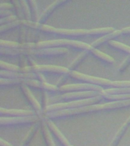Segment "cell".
Wrapping results in <instances>:
<instances>
[{"instance_id": "8d00e7d4", "label": "cell", "mask_w": 130, "mask_h": 146, "mask_svg": "<svg viewBox=\"0 0 130 146\" xmlns=\"http://www.w3.org/2000/svg\"><path fill=\"white\" fill-rule=\"evenodd\" d=\"M14 15L12 12L9 10H0V16H1V18H5V17H9V16Z\"/></svg>"}, {"instance_id": "60d3db41", "label": "cell", "mask_w": 130, "mask_h": 146, "mask_svg": "<svg viewBox=\"0 0 130 146\" xmlns=\"http://www.w3.org/2000/svg\"><path fill=\"white\" fill-rule=\"evenodd\" d=\"M121 34H130V27H125L123 29H121Z\"/></svg>"}, {"instance_id": "f1b7e54d", "label": "cell", "mask_w": 130, "mask_h": 146, "mask_svg": "<svg viewBox=\"0 0 130 146\" xmlns=\"http://www.w3.org/2000/svg\"><path fill=\"white\" fill-rule=\"evenodd\" d=\"M21 25V20H17L15 21H13V22L9 23V24H7V25H2L0 27V33L2 34L3 32L7 31L11 29V28H14V27H18Z\"/></svg>"}, {"instance_id": "30bf717a", "label": "cell", "mask_w": 130, "mask_h": 146, "mask_svg": "<svg viewBox=\"0 0 130 146\" xmlns=\"http://www.w3.org/2000/svg\"><path fill=\"white\" fill-rule=\"evenodd\" d=\"M59 91H79V90H86V91H96L99 92H103L104 91L101 87L93 84H74L63 85L59 88Z\"/></svg>"}, {"instance_id": "9a60e30c", "label": "cell", "mask_w": 130, "mask_h": 146, "mask_svg": "<svg viewBox=\"0 0 130 146\" xmlns=\"http://www.w3.org/2000/svg\"><path fill=\"white\" fill-rule=\"evenodd\" d=\"M46 124H47L48 127L50 128V129L52 130V132L54 133L56 135V137L58 138V139H59V141H61L62 143L65 146H69L70 145V144H69V142H68V141L67 140V139H66V137L64 136L63 134L62 133L61 131L57 128V126L56 125H55L54 123H52V121L51 120H47L46 121Z\"/></svg>"}, {"instance_id": "d4e9b609", "label": "cell", "mask_w": 130, "mask_h": 146, "mask_svg": "<svg viewBox=\"0 0 130 146\" xmlns=\"http://www.w3.org/2000/svg\"><path fill=\"white\" fill-rule=\"evenodd\" d=\"M0 68H2V70L5 69V71H9V72H20L21 70L20 67L12 64L7 63L4 61H0Z\"/></svg>"}, {"instance_id": "7402d4cb", "label": "cell", "mask_w": 130, "mask_h": 146, "mask_svg": "<svg viewBox=\"0 0 130 146\" xmlns=\"http://www.w3.org/2000/svg\"><path fill=\"white\" fill-rule=\"evenodd\" d=\"M42 128H43V135H44L46 141V143H47L48 146H56L55 145L54 141H53V140H52V136H51V134H50V131H49L47 124H46V123H43Z\"/></svg>"}, {"instance_id": "cb8c5ba5", "label": "cell", "mask_w": 130, "mask_h": 146, "mask_svg": "<svg viewBox=\"0 0 130 146\" xmlns=\"http://www.w3.org/2000/svg\"><path fill=\"white\" fill-rule=\"evenodd\" d=\"M27 3L29 5L30 9H31L32 15H33V17H34V21L37 22L39 18H40V16H39L38 9H37V5H36V2L34 1V0H31V1H27Z\"/></svg>"}, {"instance_id": "7c38bea8", "label": "cell", "mask_w": 130, "mask_h": 146, "mask_svg": "<svg viewBox=\"0 0 130 146\" xmlns=\"http://www.w3.org/2000/svg\"><path fill=\"white\" fill-rule=\"evenodd\" d=\"M1 115H10V116H35L34 112L31 110H25L17 109H4L0 108Z\"/></svg>"}, {"instance_id": "f546056e", "label": "cell", "mask_w": 130, "mask_h": 146, "mask_svg": "<svg viewBox=\"0 0 130 146\" xmlns=\"http://www.w3.org/2000/svg\"><path fill=\"white\" fill-rule=\"evenodd\" d=\"M12 4L14 5V6H15V8L19 20H25V14H24V12H23V9L22 8H21V5L20 4V1L13 0V1H12Z\"/></svg>"}, {"instance_id": "ffe728a7", "label": "cell", "mask_w": 130, "mask_h": 146, "mask_svg": "<svg viewBox=\"0 0 130 146\" xmlns=\"http://www.w3.org/2000/svg\"><path fill=\"white\" fill-rule=\"evenodd\" d=\"M126 127H127V125H126L125 123H124V124L119 128V129L117 131V132H116V135H115V136L113 137V139L112 141L109 145V146H116V145L118 144L120 138L123 136V135L124 134V132H125V129H126Z\"/></svg>"}, {"instance_id": "52a82bcc", "label": "cell", "mask_w": 130, "mask_h": 146, "mask_svg": "<svg viewBox=\"0 0 130 146\" xmlns=\"http://www.w3.org/2000/svg\"><path fill=\"white\" fill-rule=\"evenodd\" d=\"M34 72L36 73H39L40 72H50L66 74L69 72L70 70L66 67L52 66V65H36L34 66H27L25 68H21L20 70V72L23 73H30Z\"/></svg>"}, {"instance_id": "d6a6232c", "label": "cell", "mask_w": 130, "mask_h": 146, "mask_svg": "<svg viewBox=\"0 0 130 146\" xmlns=\"http://www.w3.org/2000/svg\"><path fill=\"white\" fill-rule=\"evenodd\" d=\"M70 72H71V71H70ZM70 72H69L68 73H66V74H64L63 75H62L61 77L59 78V80L57 81L56 84V85L57 87L63 86L64 83H65V82L67 81L68 78L70 76Z\"/></svg>"}, {"instance_id": "603a6c76", "label": "cell", "mask_w": 130, "mask_h": 146, "mask_svg": "<svg viewBox=\"0 0 130 146\" xmlns=\"http://www.w3.org/2000/svg\"><path fill=\"white\" fill-rule=\"evenodd\" d=\"M104 92L107 94H130V88H109L104 90Z\"/></svg>"}, {"instance_id": "7bdbcfd3", "label": "cell", "mask_w": 130, "mask_h": 146, "mask_svg": "<svg viewBox=\"0 0 130 146\" xmlns=\"http://www.w3.org/2000/svg\"><path fill=\"white\" fill-rule=\"evenodd\" d=\"M125 124H126V125H128V124H129L130 123V116L129 117V118L127 119H126V121H125Z\"/></svg>"}, {"instance_id": "d590c367", "label": "cell", "mask_w": 130, "mask_h": 146, "mask_svg": "<svg viewBox=\"0 0 130 146\" xmlns=\"http://www.w3.org/2000/svg\"><path fill=\"white\" fill-rule=\"evenodd\" d=\"M21 30V34H20V43H25V38H26V31L27 29L24 27H21L20 28Z\"/></svg>"}, {"instance_id": "b9f144b4", "label": "cell", "mask_w": 130, "mask_h": 146, "mask_svg": "<svg viewBox=\"0 0 130 146\" xmlns=\"http://www.w3.org/2000/svg\"><path fill=\"white\" fill-rule=\"evenodd\" d=\"M38 36H39L38 32H37V33H34V35H33V40H34V41L37 40V39H38Z\"/></svg>"}, {"instance_id": "2e32d148", "label": "cell", "mask_w": 130, "mask_h": 146, "mask_svg": "<svg viewBox=\"0 0 130 146\" xmlns=\"http://www.w3.org/2000/svg\"><path fill=\"white\" fill-rule=\"evenodd\" d=\"M120 34H121V30H115L113 32H112L110 34H106L105 36L98 39L97 40L94 41L93 43H91V46L93 48L97 47L98 46L101 45L103 43H104L106 41H109V40H111V39L114 38V37H116V36H119Z\"/></svg>"}, {"instance_id": "8992f818", "label": "cell", "mask_w": 130, "mask_h": 146, "mask_svg": "<svg viewBox=\"0 0 130 146\" xmlns=\"http://www.w3.org/2000/svg\"><path fill=\"white\" fill-rule=\"evenodd\" d=\"M72 46L74 47L84 49L85 50H91L93 47L90 44L84 42L77 40H46L38 42L36 44V49H45V48H52L58 46Z\"/></svg>"}, {"instance_id": "8fae6325", "label": "cell", "mask_w": 130, "mask_h": 146, "mask_svg": "<svg viewBox=\"0 0 130 146\" xmlns=\"http://www.w3.org/2000/svg\"><path fill=\"white\" fill-rule=\"evenodd\" d=\"M0 75L2 78H21V79H37L36 73H23L20 72H9V71L1 70Z\"/></svg>"}, {"instance_id": "ab89813d", "label": "cell", "mask_w": 130, "mask_h": 146, "mask_svg": "<svg viewBox=\"0 0 130 146\" xmlns=\"http://www.w3.org/2000/svg\"><path fill=\"white\" fill-rule=\"evenodd\" d=\"M36 74H37V79H39L42 82H46L45 78L43 75V74H41V73H36Z\"/></svg>"}, {"instance_id": "e575fe53", "label": "cell", "mask_w": 130, "mask_h": 146, "mask_svg": "<svg viewBox=\"0 0 130 146\" xmlns=\"http://www.w3.org/2000/svg\"><path fill=\"white\" fill-rule=\"evenodd\" d=\"M42 104H43V110L46 109L49 105V96L46 91H43L42 93Z\"/></svg>"}, {"instance_id": "1f68e13d", "label": "cell", "mask_w": 130, "mask_h": 146, "mask_svg": "<svg viewBox=\"0 0 130 146\" xmlns=\"http://www.w3.org/2000/svg\"><path fill=\"white\" fill-rule=\"evenodd\" d=\"M17 20H18L17 16L15 15L9 16V17H5V18H1V19H0V25H1V26H2V25H7V24L13 22V21H15Z\"/></svg>"}, {"instance_id": "484cf974", "label": "cell", "mask_w": 130, "mask_h": 146, "mask_svg": "<svg viewBox=\"0 0 130 146\" xmlns=\"http://www.w3.org/2000/svg\"><path fill=\"white\" fill-rule=\"evenodd\" d=\"M20 4L23 9V12L25 14L26 20L31 21V9H30L29 5H28L27 2L21 0V1H20Z\"/></svg>"}, {"instance_id": "5b68a950", "label": "cell", "mask_w": 130, "mask_h": 146, "mask_svg": "<svg viewBox=\"0 0 130 146\" xmlns=\"http://www.w3.org/2000/svg\"><path fill=\"white\" fill-rule=\"evenodd\" d=\"M70 76L75 78L77 79L89 82L90 84H100V85H106V86L114 87L115 88H130V81H123V82H112L106 78H98L95 76L84 75L83 73L78 72L75 71H71Z\"/></svg>"}, {"instance_id": "f6af8a7d", "label": "cell", "mask_w": 130, "mask_h": 146, "mask_svg": "<svg viewBox=\"0 0 130 146\" xmlns=\"http://www.w3.org/2000/svg\"><path fill=\"white\" fill-rule=\"evenodd\" d=\"M11 146H12V145H11Z\"/></svg>"}, {"instance_id": "d6986e66", "label": "cell", "mask_w": 130, "mask_h": 146, "mask_svg": "<svg viewBox=\"0 0 130 146\" xmlns=\"http://www.w3.org/2000/svg\"><path fill=\"white\" fill-rule=\"evenodd\" d=\"M89 52H91V50H84L83 52H81V53H80V54L78 55V56L76 57L70 64H69V66H68V69H69V70H72V69H74L75 68H76V66H77L78 65V64H79L80 62L87 56H88Z\"/></svg>"}, {"instance_id": "ee69618b", "label": "cell", "mask_w": 130, "mask_h": 146, "mask_svg": "<svg viewBox=\"0 0 130 146\" xmlns=\"http://www.w3.org/2000/svg\"><path fill=\"white\" fill-rule=\"evenodd\" d=\"M69 146H73V145H69Z\"/></svg>"}, {"instance_id": "6da1fadb", "label": "cell", "mask_w": 130, "mask_h": 146, "mask_svg": "<svg viewBox=\"0 0 130 146\" xmlns=\"http://www.w3.org/2000/svg\"><path fill=\"white\" fill-rule=\"evenodd\" d=\"M128 106H130V100H119V101L107 103L104 104L91 105V106L75 108V109L62 110H58V111L50 112V113H45V116L46 118H56V117H60V116H70L73 114L83 113L98 111V110H102L114 109V108L128 107Z\"/></svg>"}, {"instance_id": "7a4b0ae2", "label": "cell", "mask_w": 130, "mask_h": 146, "mask_svg": "<svg viewBox=\"0 0 130 146\" xmlns=\"http://www.w3.org/2000/svg\"><path fill=\"white\" fill-rule=\"evenodd\" d=\"M68 52L66 48H45V49H33V50H23V49H9L1 47L0 53L2 55H36V56H52V55L64 54Z\"/></svg>"}, {"instance_id": "4316f807", "label": "cell", "mask_w": 130, "mask_h": 146, "mask_svg": "<svg viewBox=\"0 0 130 146\" xmlns=\"http://www.w3.org/2000/svg\"><path fill=\"white\" fill-rule=\"evenodd\" d=\"M0 46L1 47L9 48V49H20L21 43L14 41H8L1 40H0Z\"/></svg>"}, {"instance_id": "74e56055", "label": "cell", "mask_w": 130, "mask_h": 146, "mask_svg": "<svg viewBox=\"0 0 130 146\" xmlns=\"http://www.w3.org/2000/svg\"><path fill=\"white\" fill-rule=\"evenodd\" d=\"M20 64H21V68H25L27 66V59H25V56L23 55H21L20 56Z\"/></svg>"}, {"instance_id": "5bb4252c", "label": "cell", "mask_w": 130, "mask_h": 146, "mask_svg": "<svg viewBox=\"0 0 130 146\" xmlns=\"http://www.w3.org/2000/svg\"><path fill=\"white\" fill-rule=\"evenodd\" d=\"M21 89H22V91L24 92L25 96L27 97V98L30 101V103H31L32 104V106L34 107V109L36 110L37 112H39V113L42 111L41 105L39 104V102L36 100V98H34V96L32 94V93L31 92L29 88H28L27 87L25 86V85H21Z\"/></svg>"}, {"instance_id": "3957f363", "label": "cell", "mask_w": 130, "mask_h": 146, "mask_svg": "<svg viewBox=\"0 0 130 146\" xmlns=\"http://www.w3.org/2000/svg\"><path fill=\"white\" fill-rule=\"evenodd\" d=\"M40 30L46 32L56 33V34H62V35H84V34H108L113 32V27H102V28H94V29L84 30V29H62V28H55L48 25H43Z\"/></svg>"}, {"instance_id": "83f0119b", "label": "cell", "mask_w": 130, "mask_h": 146, "mask_svg": "<svg viewBox=\"0 0 130 146\" xmlns=\"http://www.w3.org/2000/svg\"><path fill=\"white\" fill-rule=\"evenodd\" d=\"M109 45H111L112 46H113V47L117 48L119 50H123V51H125V52L130 53V46H126L125 45V44H123V43H119L118 41L114 40H109Z\"/></svg>"}, {"instance_id": "44dd1931", "label": "cell", "mask_w": 130, "mask_h": 146, "mask_svg": "<svg viewBox=\"0 0 130 146\" xmlns=\"http://www.w3.org/2000/svg\"><path fill=\"white\" fill-rule=\"evenodd\" d=\"M91 52H92L94 56L99 57L100 59H103V60H104V61L107 62L113 63V62H114V59L113 57H111L110 56H109V55L106 54V53H104V52H100V50H97V49L93 48V49L91 50Z\"/></svg>"}, {"instance_id": "ac0fdd59", "label": "cell", "mask_w": 130, "mask_h": 146, "mask_svg": "<svg viewBox=\"0 0 130 146\" xmlns=\"http://www.w3.org/2000/svg\"><path fill=\"white\" fill-rule=\"evenodd\" d=\"M39 127V123H35L31 128V129L29 130V132H27V135L24 138V139L21 141V143L20 146H25L26 145L29 143L30 141L31 140L32 138L34 137V134H35V132H36V130L38 129Z\"/></svg>"}, {"instance_id": "ba28073f", "label": "cell", "mask_w": 130, "mask_h": 146, "mask_svg": "<svg viewBox=\"0 0 130 146\" xmlns=\"http://www.w3.org/2000/svg\"><path fill=\"white\" fill-rule=\"evenodd\" d=\"M102 95V92L96 91H78V92H73V93H67L62 95L57 96L52 98L51 102H57L62 100H70V99H77L82 98H94L97 96Z\"/></svg>"}, {"instance_id": "277c9868", "label": "cell", "mask_w": 130, "mask_h": 146, "mask_svg": "<svg viewBox=\"0 0 130 146\" xmlns=\"http://www.w3.org/2000/svg\"><path fill=\"white\" fill-rule=\"evenodd\" d=\"M103 97L102 95L97 96L94 98H88L84 100H75V101H71L68 103H60V104H55L48 106L46 109L43 110V112L45 113H50V112L58 111L62 110H69V109H75V108H80V107H87V106H91L94 105V104L100 102L102 100Z\"/></svg>"}, {"instance_id": "836d02e7", "label": "cell", "mask_w": 130, "mask_h": 146, "mask_svg": "<svg viewBox=\"0 0 130 146\" xmlns=\"http://www.w3.org/2000/svg\"><path fill=\"white\" fill-rule=\"evenodd\" d=\"M129 64H130V55L129 56H128L126 57V58H125L123 62H122V63L119 66L118 70L119 71V72H122V71L124 70V69H125V68H126Z\"/></svg>"}, {"instance_id": "4fadbf2b", "label": "cell", "mask_w": 130, "mask_h": 146, "mask_svg": "<svg viewBox=\"0 0 130 146\" xmlns=\"http://www.w3.org/2000/svg\"><path fill=\"white\" fill-rule=\"evenodd\" d=\"M66 2H67L66 0H59V1H56V2H54L51 5H50L43 11V13L41 14V15L40 16V18H39V20L37 22L40 23V24H42V23L46 21V18L50 15V14L52 13V11H53L56 8L59 6L60 5L63 4V3H66Z\"/></svg>"}, {"instance_id": "4dcf8cb0", "label": "cell", "mask_w": 130, "mask_h": 146, "mask_svg": "<svg viewBox=\"0 0 130 146\" xmlns=\"http://www.w3.org/2000/svg\"><path fill=\"white\" fill-rule=\"evenodd\" d=\"M21 25L24 26H27L31 28H34V29H37L40 30L41 27H42V24H40L38 22H35V21H27V20H21Z\"/></svg>"}, {"instance_id": "e0dca14e", "label": "cell", "mask_w": 130, "mask_h": 146, "mask_svg": "<svg viewBox=\"0 0 130 146\" xmlns=\"http://www.w3.org/2000/svg\"><path fill=\"white\" fill-rule=\"evenodd\" d=\"M102 96L105 99L115 100V101L116 100L119 101V100H130V94H107L103 91L102 92Z\"/></svg>"}, {"instance_id": "f35d334b", "label": "cell", "mask_w": 130, "mask_h": 146, "mask_svg": "<svg viewBox=\"0 0 130 146\" xmlns=\"http://www.w3.org/2000/svg\"><path fill=\"white\" fill-rule=\"evenodd\" d=\"M12 5L9 3H2L0 4V9L1 10H10L12 9Z\"/></svg>"}, {"instance_id": "9c48e42d", "label": "cell", "mask_w": 130, "mask_h": 146, "mask_svg": "<svg viewBox=\"0 0 130 146\" xmlns=\"http://www.w3.org/2000/svg\"><path fill=\"white\" fill-rule=\"evenodd\" d=\"M40 120V117L38 116H17L12 118L1 117L0 123L1 125H15V124H22V123H38Z\"/></svg>"}]
</instances>
